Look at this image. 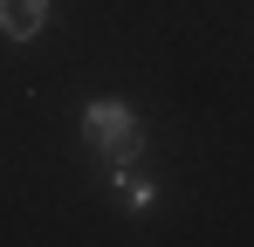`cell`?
<instances>
[{"label":"cell","instance_id":"obj_1","mask_svg":"<svg viewBox=\"0 0 254 247\" xmlns=\"http://www.w3.org/2000/svg\"><path fill=\"white\" fill-rule=\"evenodd\" d=\"M83 130H89V144H96L110 165H130L137 151H144V124H137V110H130V103H110V96L83 110Z\"/></svg>","mask_w":254,"mask_h":247},{"label":"cell","instance_id":"obj_2","mask_svg":"<svg viewBox=\"0 0 254 247\" xmlns=\"http://www.w3.org/2000/svg\"><path fill=\"white\" fill-rule=\"evenodd\" d=\"M48 28V0H0V35L7 41H35Z\"/></svg>","mask_w":254,"mask_h":247},{"label":"cell","instance_id":"obj_3","mask_svg":"<svg viewBox=\"0 0 254 247\" xmlns=\"http://www.w3.org/2000/svg\"><path fill=\"white\" fill-rule=\"evenodd\" d=\"M117 199L124 206H151V179H144L137 165H117Z\"/></svg>","mask_w":254,"mask_h":247}]
</instances>
